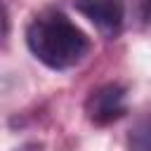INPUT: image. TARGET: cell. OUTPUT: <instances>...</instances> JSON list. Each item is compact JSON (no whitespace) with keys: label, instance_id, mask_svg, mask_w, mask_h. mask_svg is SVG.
I'll use <instances>...</instances> for the list:
<instances>
[{"label":"cell","instance_id":"cell-5","mask_svg":"<svg viewBox=\"0 0 151 151\" xmlns=\"http://www.w3.org/2000/svg\"><path fill=\"white\" fill-rule=\"evenodd\" d=\"M142 17L151 21V0H142Z\"/></svg>","mask_w":151,"mask_h":151},{"label":"cell","instance_id":"cell-2","mask_svg":"<svg viewBox=\"0 0 151 151\" xmlns=\"http://www.w3.org/2000/svg\"><path fill=\"white\" fill-rule=\"evenodd\" d=\"M85 113H87V120L94 125H109V123L120 120L127 113L125 87L118 83H106L92 90L85 101Z\"/></svg>","mask_w":151,"mask_h":151},{"label":"cell","instance_id":"cell-1","mask_svg":"<svg viewBox=\"0 0 151 151\" xmlns=\"http://www.w3.org/2000/svg\"><path fill=\"white\" fill-rule=\"evenodd\" d=\"M26 45L40 64L54 71L76 66L90 50L87 35L57 9H45L31 19L26 28Z\"/></svg>","mask_w":151,"mask_h":151},{"label":"cell","instance_id":"cell-3","mask_svg":"<svg viewBox=\"0 0 151 151\" xmlns=\"http://www.w3.org/2000/svg\"><path fill=\"white\" fill-rule=\"evenodd\" d=\"M73 7L106 38H116L123 28L125 0H73Z\"/></svg>","mask_w":151,"mask_h":151},{"label":"cell","instance_id":"cell-4","mask_svg":"<svg viewBox=\"0 0 151 151\" xmlns=\"http://www.w3.org/2000/svg\"><path fill=\"white\" fill-rule=\"evenodd\" d=\"M127 151H151V111L132 125L127 134Z\"/></svg>","mask_w":151,"mask_h":151}]
</instances>
